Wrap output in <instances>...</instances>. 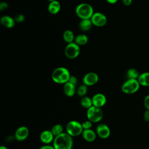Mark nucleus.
<instances>
[{"label": "nucleus", "mask_w": 149, "mask_h": 149, "mask_svg": "<svg viewBox=\"0 0 149 149\" xmlns=\"http://www.w3.org/2000/svg\"><path fill=\"white\" fill-rule=\"evenodd\" d=\"M73 144L72 137L66 132L55 137L53 141V146L55 149H72Z\"/></svg>", "instance_id": "1"}, {"label": "nucleus", "mask_w": 149, "mask_h": 149, "mask_svg": "<svg viewBox=\"0 0 149 149\" xmlns=\"http://www.w3.org/2000/svg\"><path fill=\"white\" fill-rule=\"evenodd\" d=\"M70 74L69 71L64 67H59L54 70L51 77L52 80L58 84H65L68 82Z\"/></svg>", "instance_id": "2"}, {"label": "nucleus", "mask_w": 149, "mask_h": 149, "mask_svg": "<svg viewBox=\"0 0 149 149\" xmlns=\"http://www.w3.org/2000/svg\"><path fill=\"white\" fill-rule=\"evenodd\" d=\"M76 14L81 19H90L94 14L92 6L87 3H81L76 8Z\"/></svg>", "instance_id": "3"}, {"label": "nucleus", "mask_w": 149, "mask_h": 149, "mask_svg": "<svg viewBox=\"0 0 149 149\" xmlns=\"http://www.w3.org/2000/svg\"><path fill=\"white\" fill-rule=\"evenodd\" d=\"M66 133L70 136L77 137L82 134L83 129L79 122L77 120L69 121L66 126Z\"/></svg>", "instance_id": "4"}, {"label": "nucleus", "mask_w": 149, "mask_h": 149, "mask_svg": "<svg viewBox=\"0 0 149 149\" xmlns=\"http://www.w3.org/2000/svg\"><path fill=\"white\" fill-rule=\"evenodd\" d=\"M87 118L92 123H97L103 118V112L101 108L92 106L87 109Z\"/></svg>", "instance_id": "5"}, {"label": "nucleus", "mask_w": 149, "mask_h": 149, "mask_svg": "<svg viewBox=\"0 0 149 149\" xmlns=\"http://www.w3.org/2000/svg\"><path fill=\"white\" fill-rule=\"evenodd\" d=\"M140 86L137 79H127L122 84L121 89L123 93L126 94H131L137 92Z\"/></svg>", "instance_id": "6"}, {"label": "nucleus", "mask_w": 149, "mask_h": 149, "mask_svg": "<svg viewBox=\"0 0 149 149\" xmlns=\"http://www.w3.org/2000/svg\"><path fill=\"white\" fill-rule=\"evenodd\" d=\"M80 52V46L74 42L68 44L65 48V55L70 59L76 58L79 56Z\"/></svg>", "instance_id": "7"}, {"label": "nucleus", "mask_w": 149, "mask_h": 149, "mask_svg": "<svg viewBox=\"0 0 149 149\" xmlns=\"http://www.w3.org/2000/svg\"><path fill=\"white\" fill-rule=\"evenodd\" d=\"M90 19L93 25L96 27H102L107 23V17L104 14L101 12L94 13Z\"/></svg>", "instance_id": "8"}, {"label": "nucleus", "mask_w": 149, "mask_h": 149, "mask_svg": "<svg viewBox=\"0 0 149 149\" xmlns=\"http://www.w3.org/2000/svg\"><path fill=\"white\" fill-rule=\"evenodd\" d=\"M99 80L98 75L95 72H88L83 78V83L87 86H91L95 84Z\"/></svg>", "instance_id": "9"}, {"label": "nucleus", "mask_w": 149, "mask_h": 149, "mask_svg": "<svg viewBox=\"0 0 149 149\" xmlns=\"http://www.w3.org/2000/svg\"><path fill=\"white\" fill-rule=\"evenodd\" d=\"M29 134V130L25 126L19 127L15 133V137L17 141H22L26 140Z\"/></svg>", "instance_id": "10"}, {"label": "nucleus", "mask_w": 149, "mask_h": 149, "mask_svg": "<svg viewBox=\"0 0 149 149\" xmlns=\"http://www.w3.org/2000/svg\"><path fill=\"white\" fill-rule=\"evenodd\" d=\"M97 134L101 139H107L111 134V130L109 126L105 123L99 124L96 128Z\"/></svg>", "instance_id": "11"}, {"label": "nucleus", "mask_w": 149, "mask_h": 149, "mask_svg": "<svg viewBox=\"0 0 149 149\" xmlns=\"http://www.w3.org/2000/svg\"><path fill=\"white\" fill-rule=\"evenodd\" d=\"M92 98L93 105L101 108L105 105L107 102V98L102 93H97L93 95Z\"/></svg>", "instance_id": "12"}, {"label": "nucleus", "mask_w": 149, "mask_h": 149, "mask_svg": "<svg viewBox=\"0 0 149 149\" xmlns=\"http://www.w3.org/2000/svg\"><path fill=\"white\" fill-rule=\"evenodd\" d=\"M55 136L51 130H45L42 131L40 135V139L42 143L45 144H48L53 142Z\"/></svg>", "instance_id": "13"}, {"label": "nucleus", "mask_w": 149, "mask_h": 149, "mask_svg": "<svg viewBox=\"0 0 149 149\" xmlns=\"http://www.w3.org/2000/svg\"><path fill=\"white\" fill-rule=\"evenodd\" d=\"M15 20L10 16L4 15L1 18V23L6 28L10 29L14 27L15 24Z\"/></svg>", "instance_id": "14"}, {"label": "nucleus", "mask_w": 149, "mask_h": 149, "mask_svg": "<svg viewBox=\"0 0 149 149\" xmlns=\"http://www.w3.org/2000/svg\"><path fill=\"white\" fill-rule=\"evenodd\" d=\"M81 135L84 140H86V141L93 142L96 139L97 133H95V132L94 130L90 129L83 130Z\"/></svg>", "instance_id": "15"}, {"label": "nucleus", "mask_w": 149, "mask_h": 149, "mask_svg": "<svg viewBox=\"0 0 149 149\" xmlns=\"http://www.w3.org/2000/svg\"><path fill=\"white\" fill-rule=\"evenodd\" d=\"M61 7V4L57 0L49 2L48 6V10L51 14L55 15L60 11Z\"/></svg>", "instance_id": "16"}, {"label": "nucleus", "mask_w": 149, "mask_h": 149, "mask_svg": "<svg viewBox=\"0 0 149 149\" xmlns=\"http://www.w3.org/2000/svg\"><path fill=\"white\" fill-rule=\"evenodd\" d=\"M63 92L66 96L73 97L76 93L75 86L69 82L66 83L63 86Z\"/></svg>", "instance_id": "17"}, {"label": "nucleus", "mask_w": 149, "mask_h": 149, "mask_svg": "<svg viewBox=\"0 0 149 149\" xmlns=\"http://www.w3.org/2000/svg\"><path fill=\"white\" fill-rule=\"evenodd\" d=\"M137 80L140 86L148 87L149 86V72H143L140 74Z\"/></svg>", "instance_id": "18"}, {"label": "nucleus", "mask_w": 149, "mask_h": 149, "mask_svg": "<svg viewBox=\"0 0 149 149\" xmlns=\"http://www.w3.org/2000/svg\"><path fill=\"white\" fill-rule=\"evenodd\" d=\"M92 25L93 23L91 21V19H82L80 20L79 24L80 29L83 31H87L91 29Z\"/></svg>", "instance_id": "19"}, {"label": "nucleus", "mask_w": 149, "mask_h": 149, "mask_svg": "<svg viewBox=\"0 0 149 149\" xmlns=\"http://www.w3.org/2000/svg\"><path fill=\"white\" fill-rule=\"evenodd\" d=\"M88 41V37L84 34H79L76 36L74 38V42L76 43L79 46L84 45L86 44Z\"/></svg>", "instance_id": "20"}, {"label": "nucleus", "mask_w": 149, "mask_h": 149, "mask_svg": "<svg viewBox=\"0 0 149 149\" xmlns=\"http://www.w3.org/2000/svg\"><path fill=\"white\" fill-rule=\"evenodd\" d=\"M74 38V34L70 30H66L63 33V38L68 44L73 42Z\"/></svg>", "instance_id": "21"}, {"label": "nucleus", "mask_w": 149, "mask_h": 149, "mask_svg": "<svg viewBox=\"0 0 149 149\" xmlns=\"http://www.w3.org/2000/svg\"><path fill=\"white\" fill-rule=\"evenodd\" d=\"M80 104L82 107L88 109L93 106L92 98L87 96L83 97L80 100Z\"/></svg>", "instance_id": "22"}, {"label": "nucleus", "mask_w": 149, "mask_h": 149, "mask_svg": "<svg viewBox=\"0 0 149 149\" xmlns=\"http://www.w3.org/2000/svg\"><path fill=\"white\" fill-rule=\"evenodd\" d=\"M140 74L138 70L134 68H130L128 69L126 72V76L127 79H137Z\"/></svg>", "instance_id": "23"}, {"label": "nucleus", "mask_w": 149, "mask_h": 149, "mask_svg": "<svg viewBox=\"0 0 149 149\" xmlns=\"http://www.w3.org/2000/svg\"><path fill=\"white\" fill-rule=\"evenodd\" d=\"M63 126L61 124H56V125H54L51 130V132L52 133V134H54V136L55 137L63 133Z\"/></svg>", "instance_id": "24"}, {"label": "nucleus", "mask_w": 149, "mask_h": 149, "mask_svg": "<svg viewBox=\"0 0 149 149\" xmlns=\"http://www.w3.org/2000/svg\"><path fill=\"white\" fill-rule=\"evenodd\" d=\"M87 86L84 84L80 85L77 90V95L81 97H84L87 94Z\"/></svg>", "instance_id": "25"}, {"label": "nucleus", "mask_w": 149, "mask_h": 149, "mask_svg": "<svg viewBox=\"0 0 149 149\" xmlns=\"http://www.w3.org/2000/svg\"><path fill=\"white\" fill-rule=\"evenodd\" d=\"M81 125H82V127H83V130H87V129H90L91 127H92V125H93V123L87 120H86L84 121V122H83L81 123Z\"/></svg>", "instance_id": "26"}, {"label": "nucleus", "mask_w": 149, "mask_h": 149, "mask_svg": "<svg viewBox=\"0 0 149 149\" xmlns=\"http://www.w3.org/2000/svg\"><path fill=\"white\" fill-rule=\"evenodd\" d=\"M24 19H25V17H24V16L22 14H19L17 15L15 18V22H17V23H22L24 21Z\"/></svg>", "instance_id": "27"}, {"label": "nucleus", "mask_w": 149, "mask_h": 149, "mask_svg": "<svg viewBox=\"0 0 149 149\" xmlns=\"http://www.w3.org/2000/svg\"><path fill=\"white\" fill-rule=\"evenodd\" d=\"M68 82H69V83L73 84V85H74V86H76V85L77 83V78H76L75 76H71V75H70Z\"/></svg>", "instance_id": "28"}, {"label": "nucleus", "mask_w": 149, "mask_h": 149, "mask_svg": "<svg viewBox=\"0 0 149 149\" xmlns=\"http://www.w3.org/2000/svg\"><path fill=\"white\" fill-rule=\"evenodd\" d=\"M144 106L147 109H149V95L146 96L144 99Z\"/></svg>", "instance_id": "29"}, {"label": "nucleus", "mask_w": 149, "mask_h": 149, "mask_svg": "<svg viewBox=\"0 0 149 149\" xmlns=\"http://www.w3.org/2000/svg\"><path fill=\"white\" fill-rule=\"evenodd\" d=\"M8 8V4L6 2H2L0 3V10L3 11L5 10Z\"/></svg>", "instance_id": "30"}, {"label": "nucleus", "mask_w": 149, "mask_h": 149, "mask_svg": "<svg viewBox=\"0 0 149 149\" xmlns=\"http://www.w3.org/2000/svg\"><path fill=\"white\" fill-rule=\"evenodd\" d=\"M143 119L146 122H149V109H147L143 114Z\"/></svg>", "instance_id": "31"}, {"label": "nucleus", "mask_w": 149, "mask_h": 149, "mask_svg": "<svg viewBox=\"0 0 149 149\" xmlns=\"http://www.w3.org/2000/svg\"><path fill=\"white\" fill-rule=\"evenodd\" d=\"M39 149H55L53 146H50L48 144H45L41 146Z\"/></svg>", "instance_id": "32"}, {"label": "nucleus", "mask_w": 149, "mask_h": 149, "mask_svg": "<svg viewBox=\"0 0 149 149\" xmlns=\"http://www.w3.org/2000/svg\"><path fill=\"white\" fill-rule=\"evenodd\" d=\"M122 1H123V4L126 6L130 5L132 2V0H122Z\"/></svg>", "instance_id": "33"}, {"label": "nucleus", "mask_w": 149, "mask_h": 149, "mask_svg": "<svg viewBox=\"0 0 149 149\" xmlns=\"http://www.w3.org/2000/svg\"><path fill=\"white\" fill-rule=\"evenodd\" d=\"M105 1L111 4H114V3H116L118 1V0H105Z\"/></svg>", "instance_id": "34"}, {"label": "nucleus", "mask_w": 149, "mask_h": 149, "mask_svg": "<svg viewBox=\"0 0 149 149\" xmlns=\"http://www.w3.org/2000/svg\"><path fill=\"white\" fill-rule=\"evenodd\" d=\"M0 149H8L6 146H1L0 147Z\"/></svg>", "instance_id": "35"}, {"label": "nucleus", "mask_w": 149, "mask_h": 149, "mask_svg": "<svg viewBox=\"0 0 149 149\" xmlns=\"http://www.w3.org/2000/svg\"><path fill=\"white\" fill-rule=\"evenodd\" d=\"M47 1H48L49 2H51V1H56V0H47Z\"/></svg>", "instance_id": "36"}]
</instances>
